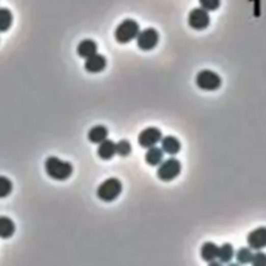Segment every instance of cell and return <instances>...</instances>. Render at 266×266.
Here are the masks:
<instances>
[{"label": "cell", "mask_w": 266, "mask_h": 266, "mask_svg": "<svg viewBox=\"0 0 266 266\" xmlns=\"http://www.w3.org/2000/svg\"><path fill=\"white\" fill-rule=\"evenodd\" d=\"M44 169L47 175L55 180H65L68 179L73 173L72 164L68 161L60 160V158L51 156L44 163Z\"/></svg>", "instance_id": "6da1fadb"}, {"label": "cell", "mask_w": 266, "mask_h": 266, "mask_svg": "<svg viewBox=\"0 0 266 266\" xmlns=\"http://www.w3.org/2000/svg\"><path fill=\"white\" fill-rule=\"evenodd\" d=\"M15 231V222H13L11 218L6 217V216H2V217H0V237H2V239H9L11 236H13Z\"/></svg>", "instance_id": "2e32d148"}, {"label": "cell", "mask_w": 266, "mask_h": 266, "mask_svg": "<svg viewBox=\"0 0 266 266\" xmlns=\"http://www.w3.org/2000/svg\"><path fill=\"white\" fill-rule=\"evenodd\" d=\"M144 158H146V163L148 164V165L158 166V165H160L161 161L164 160L163 149L158 148V147H156V146L149 147V148H147V152H146V156H144Z\"/></svg>", "instance_id": "9a60e30c"}, {"label": "cell", "mask_w": 266, "mask_h": 266, "mask_svg": "<svg viewBox=\"0 0 266 266\" xmlns=\"http://www.w3.org/2000/svg\"><path fill=\"white\" fill-rule=\"evenodd\" d=\"M180 170H182V165H180L179 160L174 157L166 158V160L161 161L158 165L157 177L164 182H170L180 174Z\"/></svg>", "instance_id": "277c9868"}, {"label": "cell", "mask_w": 266, "mask_h": 266, "mask_svg": "<svg viewBox=\"0 0 266 266\" xmlns=\"http://www.w3.org/2000/svg\"><path fill=\"white\" fill-rule=\"evenodd\" d=\"M252 265L255 266H266V255L263 252H257L252 256Z\"/></svg>", "instance_id": "cb8c5ba5"}, {"label": "cell", "mask_w": 266, "mask_h": 266, "mask_svg": "<svg viewBox=\"0 0 266 266\" xmlns=\"http://www.w3.org/2000/svg\"><path fill=\"white\" fill-rule=\"evenodd\" d=\"M201 258L204 261H208V262H212L217 258V253H218V247L216 246L215 243L212 242H206V243L203 244L201 247Z\"/></svg>", "instance_id": "e0dca14e"}, {"label": "cell", "mask_w": 266, "mask_h": 266, "mask_svg": "<svg viewBox=\"0 0 266 266\" xmlns=\"http://www.w3.org/2000/svg\"><path fill=\"white\" fill-rule=\"evenodd\" d=\"M195 81H196V86L204 91H216L222 85V79L220 75L212 70H208V69L199 72Z\"/></svg>", "instance_id": "5b68a950"}, {"label": "cell", "mask_w": 266, "mask_h": 266, "mask_svg": "<svg viewBox=\"0 0 266 266\" xmlns=\"http://www.w3.org/2000/svg\"><path fill=\"white\" fill-rule=\"evenodd\" d=\"M189 25L194 30H204L210 23V17L208 15V11L200 8H194L189 15Z\"/></svg>", "instance_id": "52a82bcc"}, {"label": "cell", "mask_w": 266, "mask_h": 266, "mask_svg": "<svg viewBox=\"0 0 266 266\" xmlns=\"http://www.w3.org/2000/svg\"><path fill=\"white\" fill-rule=\"evenodd\" d=\"M87 138H89V141L94 144L101 143L103 141L108 139V129L103 125L94 126L89 131V134H87Z\"/></svg>", "instance_id": "5bb4252c"}, {"label": "cell", "mask_w": 266, "mask_h": 266, "mask_svg": "<svg viewBox=\"0 0 266 266\" xmlns=\"http://www.w3.org/2000/svg\"><path fill=\"white\" fill-rule=\"evenodd\" d=\"M97 52V44L91 39L82 40L77 47V54L79 58L87 59Z\"/></svg>", "instance_id": "7c38bea8"}, {"label": "cell", "mask_w": 266, "mask_h": 266, "mask_svg": "<svg viewBox=\"0 0 266 266\" xmlns=\"http://www.w3.org/2000/svg\"><path fill=\"white\" fill-rule=\"evenodd\" d=\"M107 66V59L104 58L103 55L95 54L90 58L86 59L85 61V69H86L89 73H100L103 72Z\"/></svg>", "instance_id": "30bf717a"}, {"label": "cell", "mask_w": 266, "mask_h": 266, "mask_svg": "<svg viewBox=\"0 0 266 266\" xmlns=\"http://www.w3.org/2000/svg\"><path fill=\"white\" fill-rule=\"evenodd\" d=\"M163 139V132L157 127H147L138 137V143L142 148H149L161 142Z\"/></svg>", "instance_id": "ba28073f"}, {"label": "cell", "mask_w": 266, "mask_h": 266, "mask_svg": "<svg viewBox=\"0 0 266 266\" xmlns=\"http://www.w3.org/2000/svg\"><path fill=\"white\" fill-rule=\"evenodd\" d=\"M234 257V248H232L231 244H222L221 247H218V253L217 258L222 263L230 262Z\"/></svg>", "instance_id": "d6986e66"}, {"label": "cell", "mask_w": 266, "mask_h": 266, "mask_svg": "<svg viewBox=\"0 0 266 266\" xmlns=\"http://www.w3.org/2000/svg\"><path fill=\"white\" fill-rule=\"evenodd\" d=\"M13 190V184H12L11 180L7 177L0 175V199H4L7 196H9Z\"/></svg>", "instance_id": "ffe728a7"}, {"label": "cell", "mask_w": 266, "mask_h": 266, "mask_svg": "<svg viewBox=\"0 0 266 266\" xmlns=\"http://www.w3.org/2000/svg\"><path fill=\"white\" fill-rule=\"evenodd\" d=\"M161 149H163L164 153L174 156L180 151V142L178 141L177 138L172 137V135L165 137L161 139Z\"/></svg>", "instance_id": "8fae6325"}, {"label": "cell", "mask_w": 266, "mask_h": 266, "mask_svg": "<svg viewBox=\"0 0 266 266\" xmlns=\"http://www.w3.org/2000/svg\"><path fill=\"white\" fill-rule=\"evenodd\" d=\"M247 242L251 249H260L266 248V227H258L251 231L247 236Z\"/></svg>", "instance_id": "9c48e42d"}, {"label": "cell", "mask_w": 266, "mask_h": 266, "mask_svg": "<svg viewBox=\"0 0 266 266\" xmlns=\"http://www.w3.org/2000/svg\"><path fill=\"white\" fill-rule=\"evenodd\" d=\"M13 22L12 12L7 8H0V33L8 32Z\"/></svg>", "instance_id": "ac0fdd59"}, {"label": "cell", "mask_w": 266, "mask_h": 266, "mask_svg": "<svg viewBox=\"0 0 266 266\" xmlns=\"http://www.w3.org/2000/svg\"><path fill=\"white\" fill-rule=\"evenodd\" d=\"M139 32H141L139 23H138L137 21L131 20V18H126V20H123L122 22L116 28L115 39L121 44L130 43L131 40H134L135 38H137Z\"/></svg>", "instance_id": "7a4b0ae2"}, {"label": "cell", "mask_w": 266, "mask_h": 266, "mask_svg": "<svg viewBox=\"0 0 266 266\" xmlns=\"http://www.w3.org/2000/svg\"><path fill=\"white\" fill-rule=\"evenodd\" d=\"M122 192V183L117 178H108L97 187L96 195L100 200L105 201V203H111L115 201Z\"/></svg>", "instance_id": "3957f363"}, {"label": "cell", "mask_w": 266, "mask_h": 266, "mask_svg": "<svg viewBox=\"0 0 266 266\" xmlns=\"http://www.w3.org/2000/svg\"><path fill=\"white\" fill-rule=\"evenodd\" d=\"M116 155V143H113L109 139H105L97 147V156L103 160H111Z\"/></svg>", "instance_id": "4fadbf2b"}, {"label": "cell", "mask_w": 266, "mask_h": 266, "mask_svg": "<svg viewBox=\"0 0 266 266\" xmlns=\"http://www.w3.org/2000/svg\"><path fill=\"white\" fill-rule=\"evenodd\" d=\"M130 152H131V144L127 141H120L118 143H116V153L120 155L121 157L129 156Z\"/></svg>", "instance_id": "7402d4cb"}, {"label": "cell", "mask_w": 266, "mask_h": 266, "mask_svg": "<svg viewBox=\"0 0 266 266\" xmlns=\"http://www.w3.org/2000/svg\"><path fill=\"white\" fill-rule=\"evenodd\" d=\"M252 249L251 248H241L236 252V260L237 262L244 265V263H249L252 261Z\"/></svg>", "instance_id": "44dd1931"}, {"label": "cell", "mask_w": 266, "mask_h": 266, "mask_svg": "<svg viewBox=\"0 0 266 266\" xmlns=\"http://www.w3.org/2000/svg\"><path fill=\"white\" fill-rule=\"evenodd\" d=\"M137 44L142 51H151L155 48L158 43V33L152 28L144 29L143 32H139L137 35Z\"/></svg>", "instance_id": "8992f818"}, {"label": "cell", "mask_w": 266, "mask_h": 266, "mask_svg": "<svg viewBox=\"0 0 266 266\" xmlns=\"http://www.w3.org/2000/svg\"><path fill=\"white\" fill-rule=\"evenodd\" d=\"M199 4L203 9L208 12H213L220 8L221 0H199Z\"/></svg>", "instance_id": "603a6c76"}]
</instances>
